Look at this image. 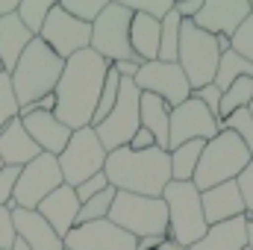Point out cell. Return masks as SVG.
Listing matches in <instances>:
<instances>
[{
	"instance_id": "obj_7",
	"label": "cell",
	"mask_w": 253,
	"mask_h": 250,
	"mask_svg": "<svg viewBox=\"0 0 253 250\" xmlns=\"http://www.w3.org/2000/svg\"><path fill=\"white\" fill-rule=\"evenodd\" d=\"M218 62H221L218 39L209 36V33H203L200 27H194V21H183V27H180V53H177V65L183 68L191 91H197V88L215 83Z\"/></svg>"
},
{
	"instance_id": "obj_48",
	"label": "cell",
	"mask_w": 253,
	"mask_h": 250,
	"mask_svg": "<svg viewBox=\"0 0 253 250\" xmlns=\"http://www.w3.org/2000/svg\"><path fill=\"white\" fill-rule=\"evenodd\" d=\"M12 250H30V248H27L24 242H15V245H12Z\"/></svg>"
},
{
	"instance_id": "obj_37",
	"label": "cell",
	"mask_w": 253,
	"mask_h": 250,
	"mask_svg": "<svg viewBox=\"0 0 253 250\" xmlns=\"http://www.w3.org/2000/svg\"><path fill=\"white\" fill-rule=\"evenodd\" d=\"M239 191H242V200H245V218L253 221V159L248 162V168L239 174Z\"/></svg>"
},
{
	"instance_id": "obj_51",
	"label": "cell",
	"mask_w": 253,
	"mask_h": 250,
	"mask_svg": "<svg viewBox=\"0 0 253 250\" xmlns=\"http://www.w3.org/2000/svg\"><path fill=\"white\" fill-rule=\"evenodd\" d=\"M0 74H3V65H0Z\"/></svg>"
},
{
	"instance_id": "obj_22",
	"label": "cell",
	"mask_w": 253,
	"mask_h": 250,
	"mask_svg": "<svg viewBox=\"0 0 253 250\" xmlns=\"http://www.w3.org/2000/svg\"><path fill=\"white\" fill-rule=\"evenodd\" d=\"M189 250H248V218L239 215L233 221L209 227L206 236L194 242Z\"/></svg>"
},
{
	"instance_id": "obj_1",
	"label": "cell",
	"mask_w": 253,
	"mask_h": 250,
	"mask_svg": "<svg viewBox=\"0 0 253 250\" xmlns=\"http://www.w3.org/2000/svg\"><path fill=\"white\" fill-rule=\"evenodd\" d=\"M106 71H109V62L103 56H97L91 47L65 62V71L56 83V91H53V97H56L53 115L68 129L91 126L97 103H100Z\"/></svg>"
},
{
	"instance_id": "obj_23",
	"label": "cell",
	"mask_w": 253,
	"mask_h": 250,
	"mask_svg": "<svg viewBox=\"0 0 253 250\" xmlns=\"http://www.w3.org/2000/svg\"><path fill=\"white\" fill-rule=\"evenodd\" d=\"M36 36L18 21V15H9V18H0V65H3V74H12L18 59L24 56V50L30 47Z\"/></svg>"
},
{
	"instance_id": "obj_4",
	"label": "cell",
	"mask_w": 253,
	"mask_h": 250,
	"mask_svg": "<svg viewBox=\"0 0 253 250\" xmlns=\"http://www.w3.org/2000/svg\"><path fill=\"white\" fill-rule=\"evenodd\" d=\"M251 159L253 156L245 147V141L236 132L221 129L212 141L203 144V153H200V162H197L191 183L197 191H209L221 183H233V180H239V174L248 168Z\"/></svg>"
},
{
	"instance_id": "obj_10",
	"label": "cell",
	"mask_w": 253,
	"mask_h": 250,
	"mask_svg": "<svg viewBox=\"0 0 253 250\" xmlns=\"http://www.w3.org/2000/svg\"><path fill=\"white\" fill-rule=\"evenodd\" d=\"M138 100H141V91L135 88V83L132 80H121V91H118V100H115L112 112L94 126V132H97L100 144L106 147V153L126 147L129 138L135 135V129L141 126Z\"/></svg>"
},
{
	"instance_id": "obj_17",
	"label": "cell",
	"mask_w": 253,
	"mask_h": 250,
	"mask_svg": "<svg viewBox=\"0 0 253 250\" xmlns=\"http://www.w3.org/2000/svg\"><path fill=\"white\" fill-rule=\"evenodd\" d=\"M80 206H83V203H80L77 191L62 183V186L56 188L53 194H47V197L39 203V209H36V212H39V215H42V218L53 227V233H56V236L65 242V236L77 227Z\"/></svg>"
},
{
	"instance_id": "obj_45",
	"label": "cell",
	"mask_w": 253,
	"mask_h": 250,
	"mask_svg": "<svg viewBox=\"0 0 253 250\" xmlns=\"http://www.w3.org/2000/svg\"><path fill=\"white\" fill-rule=\"evenodd\" d=\"M18 3H21V0H0V18L15 15V12H18Z\"/></svg>"
},
{
	"instance_id": "obj_18",
	"label": "cell",
	"mask_w": 253,
	"mask_h": 250,
	"mask_svg": "<svg viewBox=\"0 0 253 250\" xmlns=\"http://www.w3.org/2000/svg\"><path fill=\"white\" fill-rule=\"evenodd\" d=\"M21 124L27 129V135L39 144L42 153H50V156H59L68 141H71V132L68 126L53 115V112H30L27 118H21Z\"/></svg>"
},
{
	"instance_id": "obj_40",
	"label": "cell",
	"mask_w": 253,
	"mask_h": 250,
	"mask_svg": "<svg viewBox=\"0 0 253 250\" xmlns=\"http://www.w3.org/2000/svg\"><path fill=\"white\" fill-rule=\"evenodd\" d=\"M221 88L215 85V83H209V85H203V88H197V91H191V97H197L215 118H218V109H221Z\"/></svg>"
},
{
	"instance_id": "obj_11",
	"label": "cell",
	"mask_w": 253,
	"mask_h": 250,
	"mask_svg": "<svg viewBox=\"0 0 253 250\" xmlns=\"http://www.w3.org/2000/svg\"><path fill=\"white\" fill-rule=\"evenodd\" d=\"M59 186H62V171H59L56 156L42 153L30 165L21 168L15 191H12V209H39V203Z\"/></svg>"
},
{
	"instance_id": "obj_21",
	"label": "cell",
	"mask_w": 253,
	"mask_h": 250,
	"mask_svg": "<svg viewBox=\"0 0 253 250\" xmlns=\"http://www.w3.org/2000/svg\"><path fill=\"white\" fill-rule=\"evenodd\" d=\"M36 156H42V150H39V144L27 135L21 118L9 121V124L0 129V162H3V165H9V168H24V165H30Z\"/></svg>"
},
{
	"instance_id": "obj_33",
	"label": "cell",
	"mask_w": 253,
	"mask_h": 250,
	"mask_svg": "<svg viewBox=\"0 0 253 250\" xmlns=\"http://www.w3.org/2000/svg\"><path fill=\"white\" fill-rule=\"evenodd\" d=\"M132 15H147L153 21H165L174 12V0H121Z\"/></svg>"
},
{
	"instance_id": "obj_49",
	"label": "cell",
	"mask_w": 253,
	"mask_h": 250,
	"mask_svg": "<svg viewBox=\"0 0 253 250\" xmlns=\"http://www.w3.org/2000/svg\"><path fill=\"white\" fill-rule=\"evenodd\" d=\"M248 109H251V115H253V103H251V106H248Z\"/></svg>"
},
{
	"instance_id": "obj_32",
	"label": "cell",
	"mask_w": 253,
	"mask_h": 250,
	"mask_svg": "<svg viewBox=\"0 0 253 250\" xmlns=\"http://www.w3.org/2000/svg\"><path fill=\"white\" fill-rule=\"evenodd\" d=\"M59 6L71 18H77V21H83V24L91 27L100 18V12L106 9V0H59Z\"/></svg>"
},
{
	"instance_id": "obj_34",
	"label": "cell",
	"mask_w": 253,
	"mask_h": 250,
	"mask_svg": "<svg viewBox=\"0 0 253 250\" xmlns=\"http://www.w3.org/2000/svg\"><path fill=\"white\" fill-rule=\"evenodd\" d=\"M221 129L236 132V135L245 141V147L251 150V156H253V115H251V109H239V112H233L227 121H221Z\"/></svg>"
},
{
	"instance_id": "obj_47",
	"label": "cell",
	"mask_w": 253,
	"mask_h": 250,
	"mask_svg": "<svg viewBox=\"0 0 253 250\" xmlns=\"http://www.w3.org/2000/svg\"><path fill=\"white\" fill-rule=\"evenodd\" d=\"M248 250H253V221H248Z\"/></svg>"
},
{
	"instance_id": "obj_8",
	"label": "cell",
	"mask_w": 253,
	"mask_h": 250,
	"mask_svg": "<svg viewBox=\"0 0 253 250\" xmlns=\"http://www.w3.org/2000/svg\"><path fill=\"white\" fill-rule=\"evenodd\" d=\"M106 147L100 144L94 126H83V129H74L71 132V141L62 153L56 156L59 162V171H62V183L71 188H77L80 183L91 180L94 174L103 171L106 165Z\"/></svg>"
},
{
	"instance_id": "obj_24",
	"label": "cell",
	"mask_w": 253,
	"mask_h": 250,
	"mask_svg": "<svg viewBox=\"0 0 253 250\" xmlns=\"http://www.w3.org/2000/svg\"><path fill=\"white\" fill-rule=\"evenodd\" d=\"M138 115H141V126L150 129L156 147H159V150H168V138H171V106H168L162 97L141 91Z\"/></svg>"
},
{
	"instance_id": "obj_28",
	"label": "cell",
	"mask_w": 253,
	"mask_h": 250,
	"mask_svg": "<svg viewBox=\"0 0 253 250\" xmlns=\"http://www.w3.org/2000/svg\"><path fill=\"white\" fill-rule=\"evenodd\" d=\"M245 77H251L253 80V65L248 59H242L236 50H227V53H221V62H218V74H215V85L224 91V88H230L236 80H245Z\"/></svg>"
},
{
	"instance_id": "obj_5",
	"label": "cell",
	"mask_w": 253,
	"mask_h": 250,
	"mask_svg": "<svg viewBox=\"0 0 253 250\" xmlns=\"http://www.w3.org/2000/svg\"><path fill=\"white\" fill-rule=\"evenodd\" d=\"M106 221H112L115 227L129 233L135 242L147 236L168 239V206L162 197H141V194L118 191Z\"/></svg>"
},
{
	"instance_id": "obj_42",
	"label": "cell",
	"mask_w": 253,
	"mask_h": 250,
	"mask_svg": "<svg viewBox=\"0 0 253 250\" xmlns=\"http://www.w3.org/2000/svg\"><path fill=\"white\" fill-rule=\"evenodd\" d=\"M200 9H203V0H174V12L183 21H194Z\"/></svg>"
},
{
	"instance_id": "obj_31",
	"label": "cell",
	"mask_w": 253,
	"mask_h": 250,
	"mask_svg": "<svg viewBox=\"0 0 253 250\" xmlns=\"http://www.w3.org/2000/svg\"><path fill=\"white\" fill-rule=\"evenodd\" d=\"M115 194H118V191L109 186L106 191H100L97 197L85 200V203L80 206L77 227H80V224H91V221H106V218H109V209H112V200H115Z\"/></svg>"
},
{
	"instance_id": "obj_50",
	"label": "cell",
	"mask_w": 253,
	"mask_h": 250,
	"mask_svg": "<svg viewBox=\"0 0 253 250\" xmlns=\"http://www.w3.org/2000/svg\"><path fill=\"white\" fill-rule=\"evenodd\" d=\"M251 12H253V0H251Z\"/></svg>"
},
{
	"instance_id": "obj_3",
	"label": "cell",
	"mask_w": 253,
	"mask_h": 250,
	"mask_svg": "<svg viewBox=\"0 0 253 250\" xmlns=\"http://www.w3.org/2000/svg\"><path fill=\"white\" fill-rule=\"evenodd\" d=\"M65 71V59H59L42 39H33L24 56L18 59L15 71L9 74L12 91L18 106H33L36 100L56 91V83Z\"/></svg>"
},
{
	"instance_id": "obj_15",
	"label": "cell",
	"mask_w": 253,
	"mask_h": 250,
	"mask_svg": "<svg viewBox=\"0 0 253 250\" xmlns=\"http://www.w3.org/2000/svg\"><path fill=\"white\" fill-rule=\"evenodd\" d=\"M138 242L112 221L80 224L65 236V250H135Z\"/></svg>"
},
{
	"instance_id": "obj_43",
	"label": "cell",
	"mask_w": 253,
	"mask_h": 250,
	"mask_svg": "<svg viewBox=\"0 0 253 250\" xmlns=\"http://www.w3.org/2000/svg\"><path fill=\"white\" fill-rule=\"evenodd\" d=\"M126 147H129V150H150V147H156V141H153L150 129L138 126V129H135V135L129 138V144H126Z\"/></svg>"
},
{
	"instance_id": "obj_13",
	"label": "cell",
	"mask_w": 253,
	"mask_h": 250,
	"mask_svg": "<svg viewBox=\"0 0 253 250\" xmlns=\"http://www.w3.org/2000/svg\"><path fill=\"white\" fill-rule=\"evenodd\" d=\"M132 83H135L138 91L162 97L171 109H177L180 103H186L191 97V85L177 62H159V59L156 62H144L138 68V77Z\"/></svg>"
},
{
	"instance_id": "obj_9",
	"label": "cell",
	"mask_w": 253,
	"mask_h": 250,
	"mask_svg": "<svg viewBox=\"0 0 253 250\" xmlns=\"http://www.w3.org/2000/svg\"><path fill=\"white\" fill-rule=\"evenodd\" d=\"M129 24H132V12L121 0L106 3L100 18L91 24V50L97 56H103L109 65L135 59V53L129 47Z\"/></svg>"
},
{
	"instance_id": "obj_6",
	"label": "cell",
	"mask_w": 253,
	"mask_h": 250,
	"mask_svg": "<svg viewBox=\"0 0 253 250\" xmlns=\"http://www.w3.org/2000/svg\"><path fill=\"white\" fill-rule=\"evenodd\" d=\"M162 200L168 206V239L191 248L194 242H200L209 230L206 218H203V203H200V191L194 183H168L162 191Z\"/></svg>"
},
{
	"instance_id": "obj_16",
	"label": "cell",
	"mask_w": 253,
	"mask_h": 250,
	"mask_svg": "<svg viewBox=\"0 0 253 250\" xmlns=\"http://www.w3.org/2000/svg\"><path fill=\"white\" fill-rule=\"evenodd\" d=\"M251 15V0H203V9L194 18V27H200L209 36H233Z\"/></svg>"
},
{
	"instance_id": "obj_29",
	"label": "cell",
	"mask_w": 253,
	"mask_h": 250,
	"mask_svg": "<svg viewBox=\"0 0 253 250\" xmlns=\"http://www.w3.org/2000/svg\"><path fill=\"white\" fill-rule=\"evenodd\" d=\"M50 9H53V0H21L15 15H18V21L39 39V33H42V27H44V21H47Z\"/></svg>"
},
{
	"instance_id": "obj_26",
	"label": "cell",
	"mask_w": 253,
	"mask_h": 250,
	"mask_svg": "<svg viewBox=\"0 0 253 250\" xmlns=\"http://www.w3.org/2000/svg\"><path fill=\"white\" fill-rule=\"evenodd\" d=\"M203 144L206 141H186V144L168 150V156H171V180L174 183H191V177L197 171V162H200V153H203Z\"/></svg>"
},
{
	"instance_id": "obj_38",
	"label": "cell",
	"mask_w": 253,
	"mask_h": 250,
	"mask_svg": "<svg viewBox=\"0 0 253 250\" xmlns=\"http://www.w3.org/2000/svg\"><path fill=\"white\" fill-rule=\"evenodd\" d=\"M109 188V180H106V174L100 171V174H94L91 180H85V183H80V186L74 188L77 191V197H80V203H85V200H91V197H97L100 191H106Z\"/></svg>"
},
{
	"instance_id": "obj_2",
	"label": "cell",
	"mask_w": 253,
	"mask_h": 250,
	"mask_svg": "<svg viewBox=\"0 0 253 250\" xmlns=\"http://www.w3.org/2000/svg\"><path fill=\"white\" fill-rule=\"evenodd\" d=\"M103 174L115 191L141 194V197H162L165 186L171 183V156L168 150H112L106 156Z\"/></svg>"
},
{
	"instance_id": "obj_30",
	"label": "cell",
	"mask_w": 253,
	"mask_h": 250,
	"mask_svg": "<svg viewBox=\"0 0 253 250\" xmlns=\"http://www.w3.org/2000/svg\"><path fill=\"white\" fill-rule=\"evenodd\" d=\"M180 27H183V18H180L177 12H171V15L162 21L159 62H177V53H180Z\"/></svg>"
},
{
	"instance_id": "obj_36",
	"label": "cell",
	"mask_w": 253,
	"mask_h": 250,
	"mask_svg": "<svg viewBox=\"0 0 253 250\" xmlns=\"http://www.w3.org/2000/svg\"><path fill=\"white\" fill-rule=\"evenodd\" d=\"M230 44H233V50L242 56V59H248L253 65V12L248 15V21L230 36Z\"/></svg>"
},
{
	"instance_id": "obj_19",
	"label": "cell",
	"mask_w": 253,
	"mask_h": 250,
	"mask_svg": "<svg viewBox=\"0 0 253 250\" xmlns=\"http://www.w3.org/2000/svg\"><path fill=\"white\" fill-rule=\"evenodd\" d=\"M12 224L18 242H24L30 250H65V242L36 209H12Z\"/></svg>"
},
{
	"instance_id": "obj_27",
	"label": "cell",
	"mask_w": 253,
	"mask_h": 250,
	"mask_svg": "<svg viewBox=\"0 0 253 250\" xmlns=\"http://www.w3.org/2000/svg\"><path fill=\"white\" fill-rule=\"evenodd\" d=\"M253 103V80L251 77H245V80H236L230 88H224V94H221V109H218V124L221 121H227L233 112H239V109H248Z\"/></svg>"
},
{
	"instance_id": "obj_44",
	"label": "cell",
	"mask_w": 253,
	"mask_h": 250,
	"mask_svg": "<svg viewBox=\"0 0 253 250\" xmlns=\"http://www.w3.org/2000/svg\"><path fill=\"white\" fill-rule=\"evenodd\" d=\"M165 239H159V236H147V239H138V248L135 250H159Z\"/></svg>"
},
{
	"instance_id": "obj_39",
	"label": "cell",
	"mask_w": 253,
	"mask_h": 250,
	"mask_svg": "<svg viewBox=\"0 0 253 250\" xmlns=\"http://www.w3.org/2000/svg\"><path fill=\"white\" fill-rule=\"evenodd\" d=\"M18 174H21V168H9V165L0 168V206L12 209V191L18 183Z\"/></svg>"
},
{
	"instance_id": "obj_12",
	"label": "cell",
	"mask_w": 253,
	"mask_h": 250,
	"mask_svg": "<svg viewBox=\"0 0 253 250\" xmlns=\"http://www.w3.org/2000/svg\"><path fill=\"white\" fill-rule=\"evenodd\" d=\"M39 39L59 59L68 62L71 56H77V53H83V50L91 47V27L83 24V21H77V18H71L59 3H53V9H50V15L44 21L42 33H39Z\"/></svg>"
},
{
	"instance_id": "obj_46",
	"label": "cell",
	"mask_w": 253,
	"mask_h": 250,
	"mask_svg": "<svg viewBox=\"0 0 253 250\" xmlns=\"http://www.w3.org/2000/svg\"><path fill=\"white\" fill-rule=\"evenodd\" d=\"M159 250H189V248H183V245H177V242H171V239H165V242L159 245Z\"/></svg>"
},
{
	"instance_id": "obj_25",
	"label": "cell",
	"mask_w": 253,
	"mask_h": 250,
	"mask_svg": "<svg viewBox=\"0 0 253 250\" xmlns=\"http://www.w3.org/2000/svg\"><path fill=\"white\" fill-rule=\"evenodd\" d=\"M159 36H162V21H153L147 15H132V24H129V47H132L135 59L156 62L159 59Z\"/></svg>"
},
{
	"instance_id": "obj_14",
	"label": "cell",
	"mask_w": 253,
	"mask_h": 250,
	"mask_svg": "<svg viewBox=\"0 0 253 250\" xmlns=\"http://www.w3.org/2000/svg\"><path fill=\"white\" fill-rule=\"evenodd\" d=\"M221 132L218 118L197 100L189 97L186 103H180L177 109H171V138H168V150L186 144V141H212Z\"/></svg>"
},
{
	"instance_id": "obj_52",
	"label": "cell",
	"mask_w": 253,
	"mask_h": 250,
	"mask_svg": "<svg viewBox=\"0 0 253 250\" xmlns=\"http://www.w3.org/2000/svg\"><path fill=\"white\" fill-rule=\"evenodd\" d=\"M0 168H3V162H0Z\"/></svg>"
},
{
	"instance_id": "obj_35",
	"label": "cell",
	"mask_w": 253,
	"mask_h": 250,
	"mask_svg": "<svg viewBox=\"0 0 253 250\" xmlns=\"http://www.w3.org/2000/svg\"><path fill=\"white\" fill-rule=\"evenodd\" d=\"M18 112H21V106L15 100L12 80H9V74H0V129L9 124V121H15Z\"/></svg>"
},
{
	"instance_id": "obj_20",
	"label": "cell",
	"mask_w": 253,
	"mask_h": 250,
	"mask_svg": "<svg viewBox=\"0 0 253 250\" xmlns=\"http://www.w3.org/2000/svg\"><path fill=\"white\" fill-rule=\"evenodd\" d=\"M200 203H203V218H206L209 227L245 215V200H242V191H239L236 180L221 183V186L209 188V191H200Z\"/></svg>"
},
{
	"instance_id": "obj_41",
	"label": "cell",
	"mask_w": 253,
	"mask_h": 250,
	"mask_svg": "<svg viewBox=\"0 0 253 250\" xmlns=\"http://www.w3.org/2000/svg\"><path fill=\"white\" fill-rule=\"evenodd\" d=\"M15 242H18V236H15V224H12V209L0 206V250H12Z\"/></svg>"
}]
</instances>
